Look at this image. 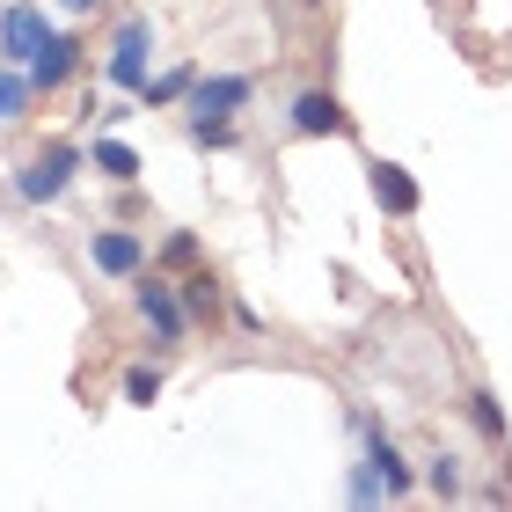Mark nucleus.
I'll return each mask as SVG.
<instances>
[{"label":"nucleus","mask_w":512,"mask_h":512,"mask_svg":"<svg viewBox=\"0 0 512 512\" xmlns=\"http://www.w3.org/2000/svg\"><path fill=\"white\" fill-rule=\"evenodd\" d=\"M30 103H37V88H30V74H22V66H8V59H0V125L30 118Z\"/></svg>","instance_id":"nucleus-13"},{"label":"nucleus","mask_w":512,"mask_h":512,"mask_svg":"<svg viewBox=\"0 0 512 512\" xmlns=\"http://www.w3.org/2000/svg\"><path fill=\"white\" fill-rule=\"evenodd\" d=\"M88 169V154L74 147V139H52V147H37L30 161L15 169V198H30V205H52L74 191V176Z\"/></svg>","instance_id":"nucleus-1"},{"label":"nucleus","mask_w":512,"mask_h":512,"mask_svg":"<svg viewBox=\"0 0 512 512\" xmlns=\"http://www.w3.org/2000/svg\"><path fill=\"white\" fill-rule=\"evenodd\" d=\"M293 132H308V139H344V132H352V110H344L330 88H300V96H293Z\"/></svg>","instance_id":"nucleus-8"},{"label":"nucleus","mask_w":512,"mask_h":512,"mask_svg":"<svg viewBox=\"0 0 512 512\" xmlns=\"http://www.w3.org/2000/svg\"><path fill=\"white\" fill-rule=\"evenodd\" d=\"M425 483H432L439 498H454V491H461V469H454V454H439L432 469H425Z\"/></svg>","instance_id":"nucleus-19"},{"label":"nucleus","mask_w":512,"mask_h":512,"mask_svg":"<svg viewBox=\"0 0 512 512\" xmlns=\"http://www.w3.org/2000/svg\"><path fill=\"white\" fill-rule=\"evenodd\" d=\"M176 300H183V315H191V322H213V315H220V278H213V271H191V278L176 286Z\"/></svg>","instance_id":"nucleus-12"},{"label":"nucleus","mask_w":512,"mask_h":512,"mask_svg":"<svg viewBox=\"0 0 512 512\" xmlns=\"http://www.w3.org/2000/svg\"><path fill=\"white\" fill-rule=\"evenodd\" d=\"M59 8H66V15H88V8H96V0H59Z\"/></svg>","instance_id":"nucleus-21"},{"label":"nucleus","mask_w":512,"mask_h":512,"mask_svg":"<svg viewBox=\"0 0 512 512\" xmlns=\"http://www.w3.org/2000/svg\"><path fill=\"white\" fill-rule=\"evenodd\" d=\"M308 8H322V0H308Z\"/></svg>","instance_id":"nucleus-22"},{"label":"nucleus","mask_w":512,"mask_h":512,"mask_svg":"<svg viewBox=\"0 0 512 512\" xmlns=\"http://www.w3.org/2000/svg\"><path fill=\"white\" fill-rule=\"evenodd\" d=\"M88 264L103 278H139L147 271V242H139L132 227H96V235H88Z\"/></svg>","instance_id":"nucleus-6"},{"label":"nucleus","mask_w":512,"mask_h":512,"mask_svg":"<svg viewBox=\"0 0 512 512\" xmlns=\"http://www.w3.org/2000/svg\"><path fill=\"white\" fill-rule=\"evenodd\" d=\"M132 300H139V315H147L154 344H183L191 315H183V300H176V286H169V278H139V286H132Z\"/></svg>","instance_id":"nucleus-4"},{"label":"nucleus","mask_w":512,"mask_h":512,"mask_svg":"<svg viewBox=\"0 0 512 512\" xmlns=\"http://www.w3.org/2000/svg\"><path fill=\"white\" fill-rule=\"evenodd\" d=\"M154 395H161V366H132V374H125V403H139V410H147Z\"/></svg>","instance_id":"nucleus-16"},{"label":"nucleus","mask_w":512,"mask_h":512,"mask_svg":"<svg viewBox=\"0 0 512 512\" xmlns=\"http://www.w3.org/2000/svg\"><path fill=\"white\" fill-rule=\"evenodd\" d=\"M366 469L381 476V491H388V498H410V483H417V476H410V461L395 454V439H388L381 425H366Z\"/></svg>","instance_id":"nucleus-10"},{"label":"nucleus","mask_w":512,"mask_h":512,"mask_svg":"<svg viewBox=\"0 0 512 512\" xmlns=\"http://www.w3.org/2000/svg\"><path fill=\"white\" fill-rule=\"evenodd\" d=\"M344 491H352V505H388V491H381V476L366 469V461H352V483H344Z\"/></svg>","instance_id":"nucleus-17"},{"label":"nucleus","mask_w":512,"mask_h":512,"mask_svg":"<svg viewBox=\"0 0 512 512\" xmlns=\"http://www.w3.org/2000/svg\"><path fill=\"white\" fill-rule=\"evenodd\" d=\"M191 81H198V66H169V74H147V81H139V103H147V110H169V103H183V96H191Z\"/></svg>","instance_id":"nucleus-11"},{"label":"nucleus","mask_w":512,"mask_h":512,"mask_svg":"<svg viewBox=\"0 0 512 512\" xmlns=\"http://www.w3.org/2000/svg\"><path fill=\"white\" fill-rule=\"evenodd\" d=\"M81 52H88L81 37H59V30H52V37L37 44V59L22 66V74H30V88H37V96H52V88H66V81L81 74Z\"/></svg>","instance_id":"nucleus-7"},{"label":"nucleus","mask_w":512,"mask_h":512,"mask_svg":"<svg viewBox=\"0 0 512 512\" xmlns=\"http://www.w3.org/2000/svg\"><path fill=\"white\" fill-rule=\"evenodd\" d=\"M249 96H256L249 74H198L183 103H191V118H235V110H249Z\"/></svg>","instance_id":"nucleus-5"},{"label":"nucleus","mask_w":512,"mask_h":512,"mask_svg":"<svg viewBox=\"0 0 512 512\" xmlns=\"http://www.w3.org/2000/svg\"><path fill=\"white\" fill-rule=\"evenodd\" d=\"M198 147H235V118H191Z\"/></svg>","instance_id":"nucleus-18"},{"label":"nucleus","mask_w":512,"mask_h":512,"mask_svg":"<svg viewBox=\"0 0 512 512\" xmlns=\"http://www.w3.org/2000/svg\"><path fill=\"white\" fill-rule=\"evenodd\" d=\"M469 417H476V432H483V439H498V447H505V403H498L491 388H476V395H469Z\"/></svg>","instance_id":"nucleus-15"},{"label":"nucleus","mask_w":512,"mask_h":512,"mask_svg":"<svg viewBox=\"0 0 512 512\" xmlns=\"http://www.w3.org/2000/svg\"><path fill=\"white\" fill-rule=\"evenodd\" d=\"M366 183H374V205H381V213H395V220H410L417 205H425V191H417L410 169H395V161H374V169H366Z\"/></svg>","instance_id":"nucleus-9"},{"label":"nucleus","mask_w":512,"mask_h":512,"mask_svg":"<svg viewBox=\"0 0 512 512\" xmlns=\"http://www.w3.org/2000/svg\"><path fill=\"white\" fill-rule=\"evenodd\" d=\"M44 37H52V15H44L37 0H8V8H0V59L8 66H30Z\"/></svg>","instance_id":"nucleus-2"},{"label":"nucleus","mask_w":512,"mask_h":512,"mask_svg":"<svg viewBox=\"0 0 512 512\" xmlns=\"http://www.w3.org/2000/svg\"><path fill=\"white\" fill-rule=\"evenodd\" d=\"M161 264H198V235H169L161 242Z\"/></svg>","instance_id":"nucleus-20"},{"label":"nucleus","mask_w":512,"mask_h":512,"mask_svg":"<svg viewBox=\"0 0 512 512\" xmlns=\"http://www.w3.org/2000/svg\"><path fill=\"white\" fill-rule=\"evenodd\" d=\"M88 169L110 176V183H132L139 176V154L125 147V139H96V147H88Z\"/></svg>","instance_id":"nucleus-14"},{"label":"nucleus","mask_w":512,"mask_h":512,"mask_svg":"<svg viewBox=\"0 0 512 512\" xmlns=\"http://www.w3.org/2000/svg\"><path fill=\"white\" fill-rule=\"evenodd\" d=\"M147 52H154V22L147 15H125L118 37H110V81L139 96V81H147Z\"/></svg>","instance_id":"nucleus-3"}]
</instances>
